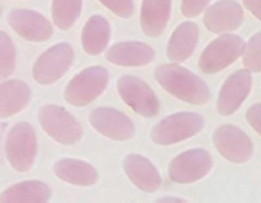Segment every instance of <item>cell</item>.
<instances>
[{
    "mask_svg": "<svg viewBox=\"0 0 261 203\" xmlns=\"http://www.w3.org/2000/svg\"><path fill=\"white\" fill-rule=\"evenodd\" d=\"M155 81L174 98L188 104L202 106L210 99V90L207 84L185 67L174 64H163L155 67Z\"/></svg>",
    "mask_w": 261,
    "mask_h": 203,
    "instance_id": "cell-1",
    "label": "cell"
},
{
    "mask_svg": "<svg viewBox=\"0 0 261 203\" xmlns=\"http://www.w3.org/2000/svg\"><path fill=\"white\" fill-rule=\"evenodd\" d=\"M108 82L109 75L106 69L100 65L87 67L70 79L64 90V98L72 106H87L106 90Z\"/></svg>",
    "mask_w": 261,
    "mask_h": 203,
    "instance_id": "cell-2",
    "label": "cell"
},
{
    "mask_svg": "<svg viewBox=\"0 0 261 203\" xmlns=\"http://www.w3.org/2000/svg\"><path fill=\"white\" fill-rule=\"evenodd\" d=\"M202 129L204 118L201 115L191 112H179L159 121L151 130V138L160 146H170L194 137Z\"/></svg>",
    "mask_w": 261,
    "mask_h": 203,
    "instance_id": "cell-3",
    "label": "cell"
},
{
    "mask_svg": "<svg viewBox=\"0 0 261 203\" xmlns=\"http://www.w3.org/2000/svg\"><path fill=\"white\" fill-rule=\"evenodd\" d=\"M5 155L19 172H28L38 155L36 132L28 123H17L11 127L5 140Z\"/></svg>",
    "mask_w": 261,
    "mask_h": 203,
    "instance_id": "cell-4",
    "label": "cell"
},
{
    "mask_svg": "<svg viewBox=\"0 0 261 203\" xmlns=\"http://www.w3.org/2000/svg\"><path fill=\"white\" fill-rule=\"evenodd\" d=\"M244 41L237 35H222L212 41L199 57V70L205 75H215L232 65L244 51Z\"/></svg>",
    "mask_w": 261,
    "mask_h": 203,
    "instance_id": "cell-5",
    "label": "cell"
},
{
    "mask_svg": "<svg viewBox=\"0 0 261 203\" xmlns=\"http://www.w3.org/2000/svg\"><path fill=\"white\" fill-rule=\"evenodd\" d=\"M73 48L70 44H56L45 50L33 64V78L36 82L48 85L61 79L73 64Z\"/></svg>",
    "mask_w": 261,
    "mask_h": 203,
    "instance_id": "cell-6",
    "label": "cell"
},
{
    "mask_svg": "<svg viewBox=\"0 0 261 203\" xmlns=\"http://www.w3.org/2000/svg\"><path fill=\"white\" fill-rule=\"evenodd\" d=\"M41 127L61 144H75L83 137V127L65 109L48 104L39 110Z\"/></svg>",
    "mask_w": 261,
    "mask_h": 203,
    "instance_id": "cell-7",
    "label": "cell"
},
{
    "mask_svg": "<svg viewBox=\"0 0 261 203\" xmlns=\"http://www.w3.org/2000/svg\"><path fill=\"white\" fill-rule=\"evenodd\" d=\"M117 90L124 103L145 118H152L160 112V104L152 89L137 76H121Z\"/></svg>",
    "mask_w": 261,
    "mask_h": 203,
    "instance_id": "cell-8",
    "label": "cell"
},
{
    "mask_svg": "<svg viewBox=\"0 0 261 203\" xmlns=\"http://www.w3.org/2000/svg\"><path fill=\"white\" fill-rule=\"evenodd\" d=\"M213 166L210 154L204 149H190L174 157L168 166V176L176 183H194L204 179Z\"/></svg>",
    "mask_w": 261,
    "mask_h": 203,
    "instance_id": "cell-9",
    "label": "cell"
},
{
    "mask_svg": "<svg viewBox=\"0 0 261 203\" xmlns=\"http://www.w3.org/2000/svg\"><path fill=\"white\" fill-rule=\"evenodd\" d=\"M216 151L232 163H246L253 155V143L249 135L235 126H221L213 133Z\"/></svg>",
    "mask_w": 261,
    "mask_h": 203,
    "instance_id": "cell-10",
    "label": "cell"
},
{
    "mask_svg": "<svg viewBox=\"0 0 261 203\" xmlns=\"http://www.w3.org/2000/svg\"><path fill=\"white\" fill-rule=\"evenodd\" d=\"M252 90V75L247 69L237 70L228 76L221 85L216 110L222 117L233 115L246 101Z\"/></svg>",
    "mask_w": 261,
    "mask_h": 203,
    "instance_id": "cell-11",
    "label": "cell"
},
{
    "mask_svg": "<svg viewBox=\"0 0 261 203\" xmlns=\"http://www.w3.org/2000/svg\"><path fill=\"white\" fill-rule=\"evenodd\" d=\"M92 127L105 137L115 141L130 140L136 133L134 123L124 113L112 107H98L89 115Z\"/></svg>",
    "mask_w": 261,
    "mask_h": 203,
    "instance_id": "cell-12",
    "label": "cell"
},
{
    "mask_svg": "<svg viewBox=\"0 0 261 203\" xmlns=\"http://www.w3.org/2000/svg\"><path fill=\"white\" fill-rule=\"evenodd\" d=\"M10 26L30 42H45L53 35V26L42 14L33 10H14L8 14Z\"/></svg>",
    "mask_w": 261,
    "mask_h": 203,
    "instance_id": "cell-13",
    "label": "cell"
},
{
    "mask_svg": "<svg viewBox=\"0 0 261 203\" xmlns=\"http://www.w3.org/2000/svg\"><path fill=\"white\" fill-rule=\"evenodd\" d=\"M244 11L235 0H221L207 8L204 14V25L215 35H227L241 26Z\"/></svg>",
    "mask_w": 261,
    "mask_h": 203,
    "instance_id": "cell-14",
    "label": "cell"
},
{
    "mask_svg": "<svg viewBox=\"0 0 261 203\" xmlns=\"http://www.w3.org/2000/svg\"><path fill=\"white\" fill-rule=\"evenodd\" d=\"M123 169L127 179L145 192H155L162 186V177L157 167L142 155H127L123 161Z\"/></svg>",
    "mask_w": 261,
    "mask_h": 203,
    "instance_id": "cell-15",
    "label": "cell"
},
{
    "mask_svg": "<svg viewBox=\"0 0 261 203\" xmlns=\"http://www.w3.org/2000/svg\"><path fill=\"white\" fill-rule=\"evenodd\" d=\"M106 59L120 67H142L154 59V50L145 42L126 41L112 45L106 51Z\"/></svg>",
    "mask_w": 261,
    "mask_h": 203,
    "instance_id": "cell-16",
    "label": "cell"
},
{
    "mask_svg": "<svg viewBox=\"0 0 261 203\" xmlns=\"http://www.w3.org/2000/svg\"><path fill=\"white\" fill-rule=\"evenodd\" d=\"M171 13V0H143L140 25L146 36L159 38L167 30Z\"/></svg>",
    "mask_w": 261,
    "mask_h": 203,
    "instance_id": "cell-17",
    "label": "cell"
},
{
    "mask_svg": "<svg viewBox=\"0 0 261 203\" xmlns=\"http://www.w3.org/2000/svg\"><path fill=\"white\" fill-rule=\"evenodd\" d=\"M55 176L75 186H92L98 182L96 169L87 161L76 158H61L53 166Z\"/></svg>",
    "mask_w": 261,
    "mask_h": 203,
    "instance_id": "cell-18",
    "label": "cell"
},
{
    "mask_svg": "<svg viewBox=\"0 0 261 203\" xmlns=\"http://www.w3.org/2000/svg\"><path fill=\"white\" fill-rule=\"evenodd\" d=\"M199 30L198 25L193 22H184L180 23L168 41L167 45V56L171 62H184L187 61L198 44Z\"/></svg>",
    "mask_w": 261,
    "mask_h": 203,
    "instance_id": "cell-19",
    "label": "cell"
},
{
    "mask_svg": "<svg viewBox=\"0 0 261 203\" xmlns=\"http://www.w3.org/2000/svg\"><path fill=\"white\" fill-rule=\"evenodd\" d=\"M30 87L20 79L5 81L0 85V117L10 118L22 112L30 101Z\"/></svg>",
    "mask_w": 261,
    "mask_h": 203,
    "instance_id": "cell-20",
    "label": "cell"
},
{
    "mask_svg": "<svg viewBox=\"0 0 261 203\" xmlns=\"http://www.w3.org/2000/svg\"><path fill=\"white\" fill-rule=\"evenodd\" d=\"M111 39V26L106 17L95 14L92 16L81 33V44L87 54L96 56L106 50Z\"/></svg>",
    "mask_w": 261,
    "mask_h": 203,
    "instance_id": "cell-21",
    "label": "cell"
},
{
    "mask_svg": "<svg viewBox=\"0 0 261 203\" xmlns=\"http://www.w3.org/2000/svg\"><path fill=\"white\" fill-rule=\"evenodd\" d=\"M51 197L50 188L38 180H28L16 183L10 188H7L0 201L2 203H45Z\"/></svg>",
    "mask_w": 261,
    "mask_h": 203,
    "instance_id": "cell-22",
    "label": "cell"
},
{
    "mask_svg": "<svg viewBox=\"0 0 261 203\" xmlns=\"http://www.w3.org/2000/svg\"><path fill=\"white\" fill-rule=\"evenodd\" d=\"M83 0H51V19L59 30H70L81 16Z\"/></svg>",
    "mask_w": 261,
    "mask_h": 203,
    "instance_id": "cell-23",
    "label": "cell"
},
{
    "mask_svg": "<svg viewBox=\"0 0 261 203\" xmlns=\"http://www.w3.org/2000/svg\"><path fill=\"white\" fill-rule=\"evenodd\" d=\"M16 69V50L7 33H0V76L4 79Z\"/></svg>",
    "mask_w": 261,
    "mask_h": 203,
    "instance_id": "cell-24",
    "label": "cell"
},
{
    "mask_svg": "<svg viewBox=\"0 0 261 203\" xmlns=\"http://www.w3.org/2000/svg\"><path fill=\"white\" fill-rule=\"evenodd\" d=\"M243 64L249 72H261V33L253 35L246 44Z\"/></svg>",
    "mask_w": 261,
    "mask_h": 203,
    "instance_id": "cell-25",
    "label": "cell"
},
{
    "mask_svg": "<svg viewBox=\"0 0 261 203\" xmlns=\"http://www.w3.org/2000/svg\"><path fill=\"white\" fill-rule=\"evenodd\" d=\"M100 2L118 17L129 19L134 14V0H100Z\"/></svg>",
    "mask_w": 261,
    "mask_h": 203,
    "instance_id": "cell-26",
    "label": "cell"
},
{
    "mask_svg": "<svg viewBox=\"0 0 261 203\" xmlns=\"http://www.w3.org/2000/svg\"><path fill=\"white\" fill-rule=\"evenodd\" d=\"M208 4H210V0H182L180 10L185 17H196L201 13H204Z\"/></svg>",
    "mask_w": 261,
    "mask_h": 203,
    "instance_id": "cell-27",
    "label": "cell"
},
{
    "mask_svg": "<svg viewBox=\"0 0 261 203\" xmlns=\"http://www.w3.org/2000/svg\"><path fill=\"white\" fill-rule=\"evenodd\" d=\"M246 120L250 124V127L261 135V104H253L246 112Z\"/></svg>",
    "mask_w": 261,
    "mask_h": 203,
    "instance_id": "cell-28",
    "label": "cell"
},
{
    "mask_svg": "<svg viewBox=\"0 0 261 203\" xmlns=\"http://www.w3.org/2000/svg\"><path fill=\"white\" fill-rule=\"evenodd\" d=\"M243 4L258 20H261V0H243Z\"/></svg>",
    "mask_w": 261,
    "mask_h": 203,
    "instance_id": "cell-29",
    "label": "cell"
},
{
    "mask_svg": "<svg viewBox=\"0 0 261 203\" xmlns=\"http://www.w3.org/2000/svg\"><path fill=\"white\" fill-rule=\"evenodd\" d=\"M157 201H184L182 198H177V197H165V198H160Z\"/></svg>",
    "mask_w": 261,
    "mask_h": 203,
    "instance_id": "cell-30",
    "label": "cell"
}]
</instances>
